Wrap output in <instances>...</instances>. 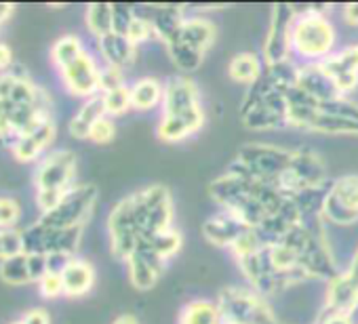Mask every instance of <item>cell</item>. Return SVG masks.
<instances>
[{
    "instance_id": "6da1fadb",
    "label": "cell",
    "mask_w": 358,
    "mask_h": 324,
    "mask_svg": "<svg viewBox=\"0 0 358 324\" xmlns=\"http://www.w3.org/2000/svg\"><path fill=\"white\" fill-rule=\"evenodd\" d=\"M53 118V99L22 68L0 74V143L13 145L20 137Z\"/></svg>"
},
{
    "instance_id": "7a4b0ae2",
    "label": "cell",
    "mask_w": 358,
    "mask_h": 324,
    "mask_svg": "<svg viewBox=\"0 0 358 324\" xmlns=\"http://www.w3.org/2000/svg\"><path fill=\"white\" fill-rule=\"evenodd\" d=\"M337 51V30L327 9L308 7L297 11L291 34V53L301 64H322Z\"/></svg>"
},
{
    "instance_id": "3957f363",
    "label": "cell",
    "mask_w": 358,
    "mask_h": 324,
    "mask_svg": "<svg viewBox=\"0 0 358 324\" xmlns=\"http://www.w3.org/2000/svg\"><path fill=\"white\" fill-rule=\"evenodd\" d=\"M280 242H285L293 249L301 270L308 274L310 280L329 282L339 272L337 261L331 253V246L324 238L322 221L310 223V226L297 223L285 234V238Z\"/></svg>"
},
{
    "instance_id": "277c9868",
    "label": "cell",
    "mask_w": 358,
    "mask_h": 324,
    "mask_svg": "<svg viewBox=\"0 0 358 324\" xmlns=\"http://www.w3.org/2000/svg\"><path fill=\"white\" fill-rule=\"evenodd\" d=\"M291 158H293V149L255 141L238 149V156L228 169L257 182L276 184L282 177V173L289 169Z\"/></svg>"
},
{
    "instance_id": "5b68a950",
    "label": "cell",
    "mask_w": 358,
    "mask_h": 324,
    "mask_svg": "<svg viewBox=\"0 0 358 324\" xmlns=\"http://www.w3.org/2000/svg\"><path fill=\"white\" fill-rule=\"evenodd\" d=\"M217 305L224 324H278L268 297L249 284L226 286L217 297Z\"/></svg>"
},
{
    "instance_id": "8992f818",
    "label": "cell",
    "mask_w": 358,
    "mask_h": 324,
    "mask_svg": "<svg viewBox=\"0 0 358 324\" xmlns=\"http://www.w3.org/2000/svg\"><path fill=\"white\" fill-rule=\"evenodd\" d=\"M129 198H131L135 221L143 240L158 232L173 228L175 207H173L171 190L166 186L154 184V186L133 192Z\"/></svg>"
},
{
    "instance_id": "52a82bcc",
    "label": "cell",
    "mask_w": 358,
    "mask_h": 324,
    "mask_svg": "<svg viewBox=\"0 0 358 324\" xmlns=\"http://www.w3.org/2000/svg\"><path fill=\"white\" fill-rule=\"evenodd\" d=\"M282 194L295 196L306 190L314 188H327L329 177H327V167L322 158L308 147L293 149V158L289 169L282 173V177L274 184Z\"/></svg>"
},
{
    "instance_id": "ba28073f",
    "label": "cell",
    "mask_w": 358,
    "mask_h": 324,
    "mask_svg": "<svg viewBox=\"0 0 358 324\" xmlns=\"http://www.w3.org/2000/svg\"><path fill=\"white\" fill-rule=\"evenodd\" d=\"M160 116L184 118L199 128L205 126V108L201 99V91L190 76L175 74L164 80V101L160 108Z\"/></svg>"
},
{
    "instance_id": "9c48e42d",
    "label": "cell",
    "mask_w": 358,
    "mask_h": 324,
    "mask_svg": "<svg viewBox=\"0 0 358 324\" xmlns=\"http://www.w3.org/2000/svg\"><path fill=\"white\" fill-rule=\"evenodd\" d=\"M24 251L47 257H76L85 228H49L41 221L22 230Z\"/></svg>"
},
{
    "instance_id": "30bf717a",
    "label": "cell",
    "mask_w": 358,
    "mask_h": 324,
    "mask_svg": "<svg viewBox=\"0 0 358 324\" xmlns=\"http://www.w3.org/2000/svg\"><path fill=\"white\" fill-rule=\"evenodd\" d=\"M97 205V188L93 184H76L66 198L49 213L41 215V223L49 228H85Z\"/></svg>"
},
{
    "instance_id": "8fae6325",
    "label": "cell",
    "mask_w": 358,
    "mask_h": 324,
    "mask_svg": "<svg viewBox=\"0 0 358 324\" xmlns=\"http://www.w3.org/2000/svg\"><path fill=\"white\" fill-rule=\"evenodd\" d=\"M78 160L70 149H55L45 154L34 171L36 192H70L76 186Z\"/></svg>"
},
{
    "instance_id": "7c38bea8",
    "label": "cell",
    "mask_w": 358,
    "mask_h": 324,
    "mask_svg": "<svg viewBox=\"0 0 358 324\" xmlns=\"http://www.w3.org/2000/svg\"><path fill=\"white\" fill-rule=\"evenodd\" d=\"M108 238L112 255L120 261H127L143 242L129 196L118 200L108 213Z\"/></svg>"
},
{
    "instance_id": "4fadbf2b",
    "label": "cell",
    "mask_w": 358,
    "mask_h": 324,
    "mask_svg": "<svg viewBox=\"0 0 358 324\" xmlns=\"http://www.w3.org/2000/svg\"><path fill=\"white\" fill-rule=\"evenodd\" d=\"M297 9L291 5H276L270 13V26L264 40L262 59L266 66H276L282 61L293 59L291 53V34H293V22H295Z\"/></svg>"
},
{
    "instance_id": "5bb4252c",
    "label": "cell",
    "mask_w": 358,
    "mask_h": 324,
    "mask_svg": "<svg viewBox=\"0 0 358 324\" xmlns=\"http://www.w3.org/2000/svg\"><path fill=\"white\" fill-rule=\"evenodd\" d=\"M59 78L70 95L87 101L97 97L101 91V64L89 51H85L76 61L59 70Z\"/></svg>"
},
{
    "instance_id": "9a60e30c",
    "label": "cell",
    "mask_w": 358,
    "mask_h": 324,
    "mask_svg": "<svg viewBox=\"0 0 358 324\" xmlns=\"http://www.w3.org/2000/svg\"><path fill=\"white\" fill-rule=\"evenodd\" d=\"M124 263H127L129 280H131V284L137 290H150V288H154L156 282L160 280L164 267H166V261H162L143 242L139 244V249Z\"/></svg>"
},
{
    "instance_id": "2e32d148",
    "label": "cell",
    "mask_w": 358,
    "mask_h": 324,
    "mask_svg": "<svg viewBox=\"0 0 358 324\" xmlns=\"http://www.w3.org/2000/svg\"><path fill=\"white\" fill-rule=\"evenodd\" d=\"M249 230H251V228H249L243 219H238L236 215H232L230 211H224V209L215 211V213L203 223V234H205V238H207L211 244L222 246V249H230V251H232V246H234Z\"/></svg>"
},
{
    "instance_id": "e0dca14e",
    "label": "cell",
    "mask_w": 358,
    "mask_h": 324,
    "mask_svg": "<svg viewBox=\"0 0 358 324\" xmlns=\"http://www.w3.org/2000/svg\"><path fill=\"white\" fill-rule=\"evenodd\" d=\"M295 87L301 93H306L310 99H314L318 105L341 97L335 82L331 80V76L324 72V68L320 64H299Z\"/></svg>"
},
{
    "instance_id": "ac0fdd59",
    "label": "cell",
    "mask_w": 358,
    "mask_h": 324,
    "mask_svg": "<svg viewBox=\"0 0 358 324\" xmlns=\"http://www.w3.org/2000/svg\"><path fill=\"white\" fill-rule=\"evenodd\" d=\"M320 66L331 76V80L335 82L341 97H348L352 91H356V87H358V64H356V57L352 53V47L335 51Z\"/></svg>"
},
{
    "instance_id": "d6986e66",
    "label": "cell",
    "mask_w": 358,
    "mask_h": 324,
    "mask_svg": "<svg viewBox=\"0 0 358 324\" xmlns=\"http://www.w3.org/2000/svg\"><path fill=\"white\" fill-rule=\"evenodd\" d=\"M55 133H57L55 118H51V120L43 122L41 126H36L32 133L20 137L11 145V152H13L15 160H20V162H36V160H41L43 154L55 141Z\"/></svg>"
},
{
    "instance_id": "ffe728a7",
    "label": "cell",
    "mask_w": 358,
    "mask_h": 324,
    "mask_svg": "<svg viewBox=\"0 0 358 324\" xmlns=\"http://www.w3.org/2000/svg\"><path fill=\"white\" fill-rule=\"evenodd\" d=\"M358 299V282L345 272L339 270L329 282L322 299V307L318 314H333V311H350L354 301Z\"/></svg>"
},
{
    "instance_id": "44dd1931",
    "label": "cell",
    "mask_w": 358,
    "mask_h": 324,
    "mask_svg": "<svg viewBox=\"0 0 358 324\" xmlns=\"http://www.w3.org/2000/svg\"><path fill=\"white\" fill-rule=\"evenodd\" d=\"M59 274H62V282H64V297H70V299L85 297L95 284L93 263L78 255L70 257Z\"/></svg>"
},
{
    "instance_id": "7402d4cb",
    "label": "cell",
    "mask_w": 358,
    "mask_h": 324,
    "mask_svg": "<svg viewBox=\"0 0 358 324\" xmlns=\"http://www.w3.org/2000/svg\"><path fill=\"white\" fill-rule=\"evenodd\" d=\"M97 49H99L103 66H110V68L124 72L137 61V49L139 47H135L124 34L112 32V34L97 40Z\"/></svg>"
},
{
    "instance_id": "603a6c76",
    "label": "cell",
    "mask_w": 358,
    "mask_h": 324,
    "mask_svg": "<svg viewBox=\"0 0 358 324\" xmlns=\"http://www.w3.org/2000/svg\"><path fill=\"white\" fill-rule=\"evenodd\" d=\"M184 45L192 47L194 51L207 55L211 51V47L215 45L217 38V28L211 20L203 17V15H188L179 28V34L175 36ZM169 45V43H166Z\"/></svg>"
},
{
    "instance_id": "cb8c5ba5",
    "label": "cell",
    "mask_w": 358,
    "mask_h": 324,
    "mask_svg": "<svg viewBox=\"0 0 358 324\" xmlns=\"http://www.w3.org/2000/svg\"><path fill=\"white\" fill-rule=\"evenodd\" d=\"M141 13L150 17L156 30V40L164 45L171 43L179 34V28H182L184 20L188 17L182 7H148Z\"/></svg>"
},
{
    "instance_id": "d4e9b609",
    "label": "cell",
    "mask_w": 358,
    "mask_h": 324,
    "mask_svg": "<svg viewBox=\"0 0 358 324\" xmlns=\"http://www.w3.org/2000/svg\"><path fill=\"white\" fill-rule=\"evenodd\" d=\"M131 91V108L137 112H152L162 108L164 101V82L154 76L137 78L129 84Z\"/></svg>"
},
{
    "instance_id": "484cf974",
    "label": "cell",
    "mask_w": 358,
    "mask_h": 324,
    "mask_svg": "<svg viewBox=\"0 0 358 324\" xmlns=\"http://www.w3.org/2000/svg\"><path fill=\"white\" fill-rule=\"evenodd\" d=\"M106 116V108L101 101V95L91 97L87 101H83V105L74 112V116L68 122V133L74 139H89L91 128L95 126L97 120H101Z\"/></svg>"
},
{
    "instance_id": "4316f807",
    "label": "cell",
    "mask_w": 358,
    "mask_h": 324,
    "mask_svg": "<svg viewBox=\"0 0 358 324\" xmlns=\"http://www.w3.org/2000/svg\"><path fill=\"white\" fill-rule=\"evenodd\" d=\"M264 70H266V64H264L262 55L251 53V51L234 55L228 64L230 78L238 84H245V87H251L264 74Z\"/></svg>"
},
{
    "instance_id": "83f0119b",
    "label": "cell",
    "mask_w": 358,
    "mask_h": 324,
    "mask_svg": "<svg viewBox=\"0 0 358 324\" xmlns=\"http://www.w3.org/2000/svg\"><path fill=\"white\" fill-rule=\"evenodd\" d=\"M179 324H224L217 301L194 299L186 303L179 314Z\"/></svg>"
},
{
    "instance_id": "f1b7e54d",
    "label": "cell",
    "mask_w": 358,
    "mask_h": 324,
    "mask_svg": "<svg viewBox=\"0 0 358 324\" xmlns=\"http://www.w3.org/2000/svg\"><path fill=\"white\" fill-rule=\"evenodd\" d=\"M164 47H166V53H169L171 61L175 64V68L182 72L184 76H190L192 72H196L203 66V61H205V55L203 53H199L192 47L184 45L179 38H173Z\"/></svg>"
},
{
    "instance_id": "f546056e",
    "label": "cell",
    "mask_w": 358,
    "mask_h": 324,
    "mask_svg": "<svg viewBox=\"0 0 358 324\" xmlns=\"http://www.w3.org/2000/svg\"><path fill=\"white\" fill-rule=\"evenodd\" d=\"M85 51L87 49H85L80 36H76V34H64L51 47V61H53V66L59 72V70L68 68L72 61H76Z\"/></svg>"
},
{
    "instance_id": "4dcf8cb0",
    "label": "cell",
    "mask_w": 358,
    "mask_h": 324,
    "mask_svg": "<svg viewBox=\"0 0 358 324\" xmlns=\"http://www.w3.org/2000/svg\"><path fill=\"white\" fill-rule=\"evenodd\" d=\"M201 128L184 118H173V116H160L158 124H156V135L158 139L166 141V143H179L192 135H196Z\"/></svg>"
},
{
    "instance_id": "1f68e13d",
    "label": "cell",
    "mask_w": 358,
    "mask_h": 324,
    "mask_svg": "<svg viewBox=\"0 0 358 324\" xmlns=\"http://www.w3.org/2000/svg\"><path fill=\"white\" fill-rule=\"evenodd\" d=\"M0 278L3 282L11 284V286H26L32 284V272H30V261H28V253H20L11 259L0 261Z\"/></svg>"
},
{
    "instance_id": "d6a6232c",
    "label": "cell",
    "mask_w": 358,
    "mask_h": 324,
    "mask_svg": "<svg viewBox=\"0 0 358 324\" xmlns=\"http://www.w3.org/2000/svg\"><path fill=\"white\" fill-rule=\"evenodd\" d=\"M85 24L91 36L97 40L114 32V5H89L85 11Z\"/></svg>"
},
{
    "instance_id": "836d02e7",
    "label": "cell",
    "mask_w": 358,
    "mask_h": 324,
    "mask_svg": "<svg viewBox=\"0 0 358 324\" xmlns=\"http://www.w3.org/2000/svg\"><path fill=\"white\" fill-rule=\"evenodd\" d=\"M143 244H145L150 251H154L162 261L169 263L179 251H182L184 238H182V234H179L175 228H169V230H164V232H158V234L145 238Z\"/></svg>"
},
{
    "instance_id": "e575fe53",
    "label": "cell",
    "mask_w": 358,
    "mask_h": 324,
    "mask_svg": "<svg viewBox=\"0 0 358 324\" xmlns=\"http://www.w3.org/2000/svg\"><path fill=\"white\" fill-rule=\"evenodd\" d=\"M329 196L352 213H358V175H341L329 184Z\"/></svg>"
},
{
    "instance_id": "d590c367",
    "label": "cell",
    "mask_w": 358,
    "mask_h": 324,
    "mask_svg": "<svg viewBox=\"0 0 358 324\" xmlns=\"http://www.w3.org/2000/svg\"><path fill=\"white\" fill-rule=\"evenodd\" d=\"M310 131L312 133H322V135H358V122L318 112V116L314 118Z\"/></svg>"
},
{
    "instance_id": "8d00e7d4",
    "label": "cell",
    "mask_w": 358,
    "mask_h": 324,
    "mask_svg": "<svg viewBox=\"0 0 358 324\" xmlns=\"http://www.w3.org/2000/svg\"><path fill=\"white\" fill-rule=\"evenodd\" d=\"M101 95V101H103V108H106V116L110 118H118V116H124L131 108V91H129V84H120V87H114V89H108Z\"/></svg>"
},
{
    "instance_id": "74e56055",
    "label": "cell",
    "mask_w": 358,
    "mask_h": 324,
    "mask_svg": "<svg viewBox=\"0 0 358 324\" xmlns=\"http://www.w3.org/2000/svg\"><path fill=\"white\" fill-rule=\"evenodd\" d=\"M124 36H127L135 47H139V45H143V43L154 40V38H156V30H154L150 17L135 9V17L131 20V24H129Z\"/></svg>"
},
{
    "instance_id": "f35d334b",
    "label": "cell",
    "mask_w": 358,
    "mask_h": 324,
    "mask_svg": "<svg viewBox=\"0 0 358 324\" xmlns=\"http://www.w3.org/2000/svg\"><path fill=\"white\" fill-rule=\"evenodd\" d=\"M24 253V234L17 228L0 230V261Z\"/></svg>"
},
{
    "instance_id": "ab89813d",
    "label": "cell",
    "mask_w": 358,
    "mask_h": 324,
    "mask_svg": "<svg viewBox=\"0 0 358 324\" xmlns=\"http://www.w3.org/2000/svg\"><path fill=\"white\" fill-rule=\"evenodd\" d=\"M22 219V205L13 196H0V230L17 228Z\"/></svg>"
},
{
    "instance_id": "60d3db41",
    "label": "cell",
    "mask_w": 358,
    "mask_h": 324,
    "mask_svg": "<svg viewBox=\"0 0 358 324\" xmlns=\"http://www.w3.org/2000/svg\"><path fill=\"white\" fill-rule=\"evenodd\" d=\"M320 112L337 116V118H345V120H354L358 122V103H354L350 97H337L333 101H327L320 105Z\"/></svg>"
},
{
    "instance_id": "b9f144b4",
    "label": "cell",
    "mask_w": 358,
    "mask_h": 324,
    "mask_svg": "<svg viewBox=\"0 0 358 324\" xmlns=\"http://www.w3.org/2000/svg\"><path fill=\"white\" fill-rule=\"evenodd\" d=\"M116 137V122L110 116H103L101 120L95 122V126L89 133V141L97 143V145H106L112 143V139Z\"/></svg>"
},
{
    "instance_id": "7bdbcfd3",
    "label": "cell",
    "mask_w": 358,
    "mask_h": 324,
    "mask_svg": "<svg viewBox=\"0 0 358 324\" xmlns=\"http://www.w3.org/2000/svg\"><path fill=\"white\" fill-rule=\"evenodd\" d=\"M38 290H41V297L45 299H57V297H64V282H62V274L51 270L49 274L43 276V280L38 282Z\"/></svg>"
},
{
    "instance_id": "ee69618b",
    "label": "cell",
    "mask_w": 358,
    "mask_h": 324,
    "mask_svg": "<svg viewBox=\"0 0 358 324\" xmlns=\"http://www.w3.org/2000/svg\"><path fill=\"white\" fill-rule=\"evenodd\" d=\"M133 17H135V9H131V7H114V32L124 34Z\"/></svg>"
},
{
    "instance_id": "f6af8a7d",
    "label": "cell",
    "mask_w": 358,
    "mask_h": 324,
    "mask_svg": "<svg viewBox=\"0 0 358 324\" xmlns=\"http://www.w3.org/2000/svg\"><path fill=\"white\" fill-rule=\"evenodd\" d=\"M20 320H22L24 324H51V316H49V311L43 309V307H32V309H28Z\"/></svg>"
},
{
    "instance_id": "bcb514c9",
    "label": "cell",
    "mask_w": 358,
    "mask_h": 324,
    "mask_svg": "<svg viewBox=\"0 0 358 324\" xmlns=\"http://www.w3.org/2000/svg\"><path fill=\"white\" fill-rule=\"evenodd\" d=\"M314 324H354L348 311H333V314H318Z\"/></svg>"
},
{
    "instance_id": "7dc6e473",
    "label": "cell",
    "mask_w": 358,
    "mask_h": 324,
    "mask_svg": "<svg viewBox=\"0 0 358 324\" xmlns=\"http://www.w3.org/2000/svg\"><path fill=\"white\" fill-rule=\"evenodd\" d=\"M13 68V51L9 45L0 43V74H5Z\"/></svg>"
},
{
    "instance_id": "c3c4849f",
    "label": "cell",
    "mask_w": 358,
    "mask_h": 324,
    "mask_svg": "<svg viewBox=\"0 0 358 324\" xmlns=\"http://www.w3.org/2000/svg\"><path fill=\"white\" fill-rule=\"evenodd\" d=\"M341 17L348 26L358 28V5H345L341 9Z\"/></svg>"
},
{
    "instance_id": "681fc988",
    "label": "cell",
    "mask_w": 358,
    "mask_h": 324,
    "mask_svg": "<svg viewBox=\"0 0 358 324\" xmlns=\"http://www.w3.org/2000/svg\"><path fill=\"white\" fill-rule=\"evenodd\" d=\"M15 13V7L13 5H7V3H0V26L7 24Z\"/></svg>"
},
{
    "instance_id": "f907efd6",
    "label": "cell",
    "mask_w": 358,
    "mask_h": 324,
    "mask_svg": "<svg viewBox=\"0 0 358 324\" xmlns=\"http://www.w3.org/2000/svg\"><path fill=\"white\" fill-rule=\"evenodd\" d=\"M345 272H348V274L358 282V246H356V251H354V255H352V259H350V263H348Z\"/></svg>"
},
{
    "instance_id": "816d5d0a",
    "label": "cell",
    "mask_w": 358,
    "mask_h": 324,
    "mask_svg": "<svg viewBox=\"0 0 358 324\" xmlns=\"http://www.w3.org/2000/svg\"><path fill=\"white\" fill-rule=\"evenodd\" d=\"M112 324H139V318L133 314H120L112 320Z\"/></svg>"
},
{
    "instance_id": "f5cc1de1",
    "label": "cell",
    "mask_w": 358,
    "mask_h": 324,
    "mask_svg": "<svg viewBox=\"0 0 358 324\" xmlns=\"http://www.w3.org/2000/svg\"><path fill=\"white\" fill-rule=\"evenodd\" d=\"M348 314H350L352 322H354V324H358V299L354 301V305L350 307V311H348Z\"/></svg>"
},
{
    "instance_id": "db71d44e",
    "label": "cell",
    "mask_w": 358,
    "mask_h": 324,
    "mask_svg": "<svg viewBox=\"0 0 358 324\" xmlns=\"http://www.w3.org/2000/svg\"><path fill=\"white\" fill-rule=\"evenodd\" d=\"M352 47V53H354V57H356V64H358V43L356 45H350Z\"/></svg>"
},
{
    "instance_id": "11a10c76",
    "label": "cell",
    "mask_w": 358,
    "mask_h": 324,
    "mask_svg": "<svg viewBox=\"0 0 358 324\" xmlns=\"http://www.w3.org/2000/svg\"><path fill=\"white\" fill-rule=\"evenodd\" d=\"M9 324H24L22 320H13V322H9Z\"/></svg>"
},
{
    "instance_id": "9f6ffc18",
    "label": "cell",
    "mask_w": 358,
    "mask_h": 324,
    "mask_svg": "<svg viewBox=\"0 0 358 324\" xmlns=\"http://www.w3.org/2000/svg\"><path fill=\"white\" fill-rule=\"evenodd\" d=\"M278 324H282V322H278Z\"/></svg>"
}]
</instances>
